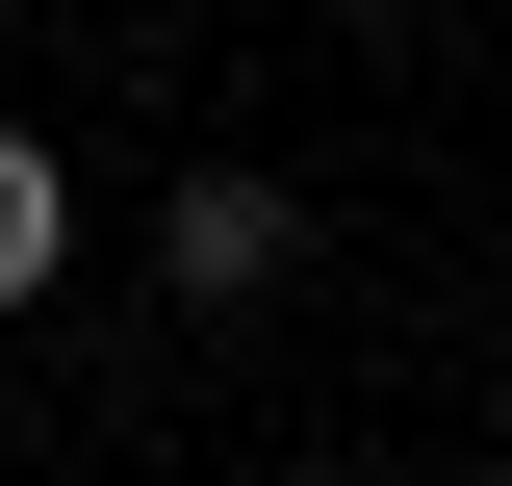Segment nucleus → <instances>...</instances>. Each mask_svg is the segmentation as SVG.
Instances as JSON below:
<instances>
[{
	"mask_svg": "<svg viewBox=\"0 0 512 486\" xmlns=\"http://www.w3.org/2000/svg\"><path fill=\"white\" fill-rule=\"evenodd\" d=\"M154 256H180L205 307H231V282H282V180H256V154H205V180H180V231H154Z\"/></svg>",
	"mask_w": 512,
	"mask_h": 486,
	"instance_id": "nucleus-1",
	"label": "nucleus"
},
{
	"mask_svg": "<svg viewBox=\"0 0 512 486\" xmlns=\"http://www.w3.org/2000/svg\"><path fill=\"white\" fill-rule=\"evenodd\" d=\"M52 256H77V154L0 128V307H52Z\"/></svg>",
	"mask_w": 512,
	"mask_h": 486,
	"instance_id": "nucleus-2",
	"label": "nucleus"
}]
</instances>
